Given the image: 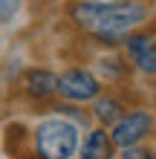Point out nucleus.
<instances>
[{
	"label": "nucleus",
	"instance_id": "f257e3e1",
	"mask_svg": "<svg viewBox=\"0 0 156 159\" xmlns=\"http://www.w3.org/2000/svg\"><path fill=\"white\" fill-rule=\"evenodd\" d=\"M69 17L98 41L116 43L150 20V6L145 0H78L69 6Z\"/></svg>",
	"mask_w": 156,
	"mask_h": 159
},
{
	"label": "nucleus",
	"instance_id": "7ed1b4c3",
	"mask_svg": "<svg viewBox=\"0 0 156 159\" xmlns=\"http://www.w3.org/2000/svg\"><path fill=\"white\" fill-rule=\"evenodd\" d=\"M58 93L67 101H96L101 96V81L84 67H72L58 75Z\"/></svg>",
	"mask_w": 156,
	"mask_h": 159
},
{
	"label": "nucleus",
	"instance_id": "f03ea898",
	"mask_svg": "<svg viewBox=\"0 0 156 159\" xmlns=\"http://www.w3.org/2000/svg\"><path fill=\"white\" fill-rule=\"evenodd\" d=\"M35 156L38 159H72L78 153V125L69 121L67 116H49L38 121L32 133Z\"/></svg>",
	"mask_w": 156,
	"mask_h": 159
},
{
	"label": "nucleus",
	"instance_id": "6e6552de",
	"mask_svg": "<svg viewBox=\"0 0 156 159\" xmlns=\"http://www.w3.org/2000/svg\"><path fill=\"white\" fill-rule=\"evenodd\" d=\"M93 116L98 119V125L113 127L116 121L124 116V104H122L116 96H98V98H96V104H93Z\"/></svg>",
	"mask_w": 156,
	"mask_h": 159
},
{
	"label": "nucleus",
	"instance_id": "423d86ee",
	"mask_svg": "<svg viewBox=\"0 0 156 159\" xmlns=\"http://www.w3.org/2000/svg\"><path fill=\"white\" fill-rule=\"evenodd\" d=\"M23 93L35 101H47L58 93V75L49 70H41V67H32L29 72L23 75Z\"/></svg>",
	"mask_w": 156,
	"mask_h": 159
},
{
	"label": "nucleus",
	"instance_id": "1a4fd4ad",
	"mask_svg": "<svg viewBox=\"0 0 156 159\" xmlns=\"http://www.w3.org/2000/svg\"><path fill=\"white\" fill-rule=\"evenodd\" d=\"M122 159H156L153 151H145V148H124Z\"/></svg>",
	"mask_w": 156,
	"mask_h": 159
},
{
	"label": "nucleus",
	"instance_id": "39448f33",
	"mask_svg": "<svg viewBox=\"0 0 156 159\" xmlns=\"http://www.w3.org/2000/svg\"><path fill=\"white\" fill-rule=\"evenodd\" d=\"M124 49H127V58L136 64L139 72L156 75V38H153V35L130 32L124 38Z\"/></svg>",
	"mask_w": 156,
	"mask_h": 159
},
{
	"label": "nucleus",
	"instance_id": "0eeeda50",
	"mask_svg": "<svg viewBox=\"0 0 156 159\" xmlns=\"http://www.w3.org/2000/svg\"><path fill=\"white\" fill-rule=\"evenodd\" d=\"M81 156L84 159H113L116 156V145L110 139L107 130H93L84 139V148H81Z\"/></svg>",
	"mask_w": 156,
	"mask_h": 159
},
{
	"label": "nucleus",
	"instance_id": "20e7f679",
	"mask_svg": "<svg viewBox=\"0 0 156 159\" xmlns=\"http://www.w3.org/2000/svg\"><path fill=\"white\" fill-rule=\"evenodd\" d=\"M150 130H153V116L148 110H130L113 125L110 139H113L116 148H136Z\"/></svg>",
	"mask_w": 156,
	"mask_h": 159
}]
</instances>
